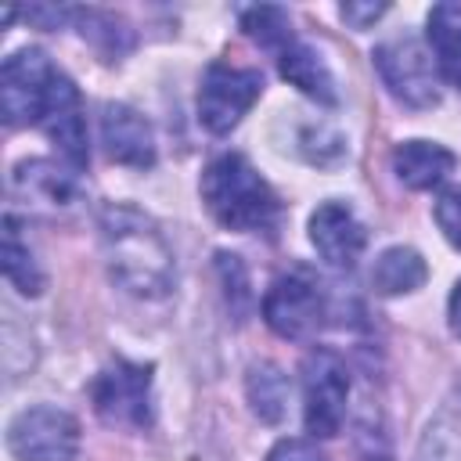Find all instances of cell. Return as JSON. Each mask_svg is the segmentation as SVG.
<instances>
[{"label":"cell","mask_w":461,"mask_h":461,"mask_svg":"<svg viewBox=\"0 0 461 461\" xmlns=\"http://www.w3.org/2000/svg\"><path fill=\"white\" fill-rule=\"evenodd\" d=\"M263 94V72L259 68H238L227 61H212L198 86V122L209 133H230L249 108Z\"/></svg>","instance_id":"obj_7"},{"label":"cell","mask_w":461,"mask_h":461,"mask_svg":"<svg viewBox=\"0 0 461 461\" xmlns=\"http://www.w3.org/2000/svg\"><path fill=\"white\" fill-rule=\"evenodd\" d=\"M58 79V68L50 58L36 47L14 50L0 68V112L7 126L40 122V112L47 104V94Z\"/></svg>","instance_id":"obj_9"},{"label":"cell","mask_w":461,"mask_h":461,"mask_svg":"<svg viewBox=\"0 0 461 461\" xmlns=\"http://www.w3.org/2000/svg\"><path fill=\"white\" fill-rule=\"evenodd\" d=\"M385 11H389L385 4H342V7H339L342 22H349L353 29H371Z\"/></svg>","instance_id":"obj_25"},{"label":"cell","mask_w":461,"mask_h":461,"mask_svg":"<svg viewBox=\"0 0 461 461\" xmlns=\"http://www.w3.org/2000/svg\"><path fill=\"white\" fill-rule=\"evenodd\" d=\"M349 407V371L335 349H313L303 360V421L313 439L342 429Z\"/></svg>","instance_id":"obj_4"},{"label":"cell","mask_w":461,"mask_h":461,"mask_svg":"<svg viewBox=\"0 0 461 461\" xmlns=\"http://www.w3.org/2000/svg\"><path fill=\"white\" fill-rule=\"evenodd\" d=\"M425 277H429L425 259H421L414 249H407V245L385 249V252L375 259V267H371V285H375V292H382V295H407V292L421 288Z\"/></svg>","instance_id":"obj_17"},{"label":"cell","mask_w":461,"mask_h":461,"mask_svg":"<svg viewBox=\"0 0 461 461\" xmlns=\"http://www.w3.org/2000/svg\"><path fill=\"white\" fill-rule=\"evenodd\" d=\"M94 411L119 429H144L151 421V367L133 360L108 364L90 385Z\"/></svg>","instance_id":"obj_8"},{"label":"cell","mask_w":461,"mask_h":461,"mask_svg":"<svg viewBox=\"0 0 461 461\" xmlns=\"http://www.w3.org/2000/svg\"><path fill=\"white\" fill-rule=\"evenodd\" d=\"M101 144L112 162L130 166V169H151L158 155L151 122L122 101H108L101 108Z\"/></svg>","instance_id":"obj_12"},{"label":"cell","mask_w":461,"mask_h":461,"mask_svg":"<svg viewBox=\"0 0 461 461\" xmlns=\"http://www.w3.org/2000/svg\"><path fill=\"white\" fill-rule=\"evenodd\" d=\"M40 126L43 133L50 137V144L61 151V158L72 166V169H83L86 158H90V144H86V115H83V101H79V90L76 83L58 72L50 94H47V104L40 112Z\"/></svg>","instance_id":"obj_10"},{"label":"cell","mask_w":461,"mask_h":461,"mask_svg":"<svg viewBox=\"0 0 461 461\" xmlns=\"http://www.w3.org/2000/svg\"><path fill=\"white\" fill-rule=\"evenodd\" d=\"M79 18H83V36H90L94 43H97V50L108 58V61H115L122 50H126V43H119V36L122 40H130V32L126 29H119V22L112 18V14H101V11H76Z\"/></svg>","instance_id":"obj_22"},{"label":"cell","mask_w":461,"mask_h":461,"mask_svg":"<svg viewBox=\"0 0 461 461\" xmlns=\"http://www.w3.org/2000/svg\"><path fill=\"white\" fill-rule=\"evenodd\" d=\"M371 61L385 83V90L407 108H432L439 104V68L429 47L414 32H396L371 50Z\"/></svg>","instance_id":"obj_3"},{"label":"cell","mask_w":461,"mask_h":461,"mask_svg":"<svg viewBox=\"0 0 461 461\" xmlns=\"http://www.w3.org/2000/svg\"><path fill=\"white\" fill-rule=\"evenodd\" d=\"M4 277H7L22 295H40V292H43V270H40L36 256L29 252V245L22 241L14 216L4 220Z\"/></svg>","instance_id":"obj_20"},{"label":"cell","mask_w":461,"mask_h":461,"mask_svg":"<svg viewBox=\"0 0 461 461\" xmlns=\"http://www.w3.org/2000/svg\"><path fill=\"white\" fill-rule=\"evenodd\" d=\"M7 450L14 461H76L79 421L50 403L25 407L7 425Z\"/></svg>","instance_id":"obj_6"},{"label":"cell","mask_w":461,"mask_h":461,"mask_svg":"<svg viewBox=\"0 0 461 461\" xmlns=\"http://www.w3.org/2000/svg\"><path fill=\"white\" fill-rule=\"evenodd\" d=\"M245 393H249V403H252V414L267 425H277L288 411V378L277 364L270 360H259L249 367V378H245Z\"/></svg>","instance_id":"obj_18"},{"label":"cell","mask_w":461,"mask_h":461,"mask_svg":"<svg viewBox=\"0 0 461 461\" xmlns=\"http://www.w3.org/2000/svg\"><path fill=\"white\" fill-rule=\"evenodd\" d=\"M274 61H277V72L306 97H313L317 104H335L339 101V90H335V76L331 68L324 65V58L303 43L299 36H292L285 47L274 50Z\"/></svg>","instance_id":"obj_13"},{"label":"cell","mask_w":461,"mask_h":461,"mask_svg":"<svg viewBox=\"0 0 461 461\" xmlns=\"http://www.w3.org/2000/svg\"><path fill=\"white\" fill-rule=\"evenodd\" d=\"M101 252L112 281L137 299H162L176 281V259L158 223L126 202H108L97 212Z\"/></svg>","instance_id":"obj_1"},{"label":"cell","mask_w":461,"mask_h":461,"mask_svg":"<svg viewBox=\"0 0 461 461\" xmlns=\"http://www.w3.org/2000/svg\"><path fill=\"white\" fill-rule=\"evenodd\" d=\"M425 47L439 76L461 90V4H436L425 22Z\"/></svg>","instance_id":"obj_16"},{"label":"cell","mask_w":461,"mask_h":461,"mask_svg":"<svg viewBox=\"0 0 461 461\" xmlns=\"http://www.w3.org/2000/svg\"><path fill=\"white\" fill-rule=\"evenodd\" d=\"M241 29H245V36L252 40V43H259L263 50H277V47H285L292 36H295V29H292V18L281 11V7H270V4H259V7H245L241 11Z\"/></svg>","instance_id":"obj_21"},{"label":"cell","mask_w":461,"mask_h":461,"mask_svg":"<svg viewBox=\"0 0 461 461\" xmlns=\"http://www.w3.org/2000/svg\"><path fill=\"white\" fill-rule=\"evenodd\" d=\"M202 202L220 227L238 234H274L281 223V198L241 151H223L205 166Z\"/></svg>","instance_id":"obj_2"},{"label":"cell","mask_w":461,"mask_h":461,"mask_svg":"<svg viewBox=\"0 0 461 461\" xmlns=\"http://www.w3.org/2000/svg\"><path fill=\"white\" fill-rule=\"evenodd\" d=\"M324 313H328L324 288L303 267L274 277V285L263 295V321L270 324V331H277L281 339H292V342L310 339L324 324Z\"/></svg>","instance_id":"obj_5"},{"label":"cell","mask_w":461,"mask_h":461,"mask_svg":"<svg viewBox=\"0 0 461 461\" xmlns=\"http://www.w3.org/2000/svg\"><path fill=\"white\" fill-rule=\"evenodd\" d=\"M310 241H313L317 256H321L328 267L349 270V267L364 256L367 230H364V223L357 220V212H353L349 202L328 198V202H321V205L310 212Z\"/></svg>","instance_id":"obj_11"},{"label":"cell","mask_w":461,"mask_h":461,"mask_svg":"<svg viewBox=\"0 0 461 461\" xmlns=\"http://www.w3.org/2000/svg\"><path fill=\"white\" fill-rule=\"evenodd\" d=\"M436 223L443 230V238L461 252V187L439 194V202H436Z\"/></svg>","instance_id":"obj_23"},{"label":"cell","mask_w":461,"mask_h":461,"mask_svg":"<svg viewBox=\"0 0 461 461\" xmlns=\"http://www.w3.org/2000/svg\"><path fill=\"white\" fill-rule=\"evenodd\" d=\"M393 173L411 191H432L454 173V151L436 140H400L393 148Z\"/></svg>","instance_id":"obj_14"},{"label":"cell","mask_w":461,"mask_h":461,"mask_svg":"<svg viewBox=\"0 0 461 461\" xmlns=\"http://www.w3.org/2000/svg\"><path fill=\"white\" fill-rule=\"evenodd\" d=\"M447 324H450V331L461 339V281L454 285V292H450V299H447Z\"/></svg>","instance_id":"obj_26"},{"label":"cell","mask_w":461,"mask_h":461,"mask_svg":"<svg viewBox=\"0 0 461 461\" xmlns=\"http://www.w3.org/2000/svg\"><path fill=\"white\" fill-rule=\"evenodd\" d=\"M267 461H328V457L317 450L313 439H281V443L267 454Z\"/></svg>","instance_id":"obj_24"},{"label":"cell","mask_w":461,"mask_h":461,"mask_svg":"<svg viewBox=\"0 0 461 461\" xmlns=\"http://www.w3.org/2000/svg\"><path fill=\"white\" fill-rule=\"evenodd\" d=\"M414 461H461V396L447 400V407L429 421Z\"/></svg>","instance_id":"obj_19"},{"label":"cell","mask_w":461,"mask_h":461,"mask_svg":"<svg viewBox=\"0 0 461 461\" xmlns=\"http://www.w3.org/2000/svg\"><path fill=\"white\" fill-rule=\"evenodd\" d=\"M11 187H14L18 194H25L29 202L50 205V209H65V205L76 202V180H72V173L58 169V166L47 162V158L18 162L14 173H11Z\"/></svg>","instance_id":"obj_15"}]
</instances>
